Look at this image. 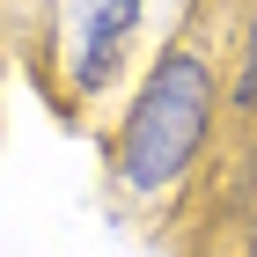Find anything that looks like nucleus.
<instances>
[{
    "instance_id": "f257e3e1",
    "label": "nucleus",
    "mask_w": 257,
    "mask_h": 257,
    "mask_svg": "<svg viewBox=\"0 0 257 257\" xmlns=\"http://www.w3.org/2000/svg\"><path fill=\"white\" fill-rule=\"evenodd\" d=\"M213 110H220V88H213L206 52L169 44V52L147 66L140 96L125 103L118 147H110L118 191H125V198H162V191H177V184L198 169L206 140H213Z\"/></svg>"
},
{
    "instance_id": "f03ea898",
    "label": "nucleus",
    "mask_w": 257,
    "mask_h": 257,
    "mask_svg": "<svg viewBox=\"0 0 257 257\" xmlns=\"http://www.w3.org/2000/svg\"><path fill=\"white\" fill-rule=\"evenodd\" d=\"M147 0H59L52 22H59V66L74 96H103L110 81L125 74V44H133Z\"/></svg>"
},
{
    "instance_id": "7ed1b4c3",
    "label": "nucleus",
    "mask_w": 257,
    "mask_h": 257,
    "mask_svg": "<svg viewBox=\"0 0 257 257\" xmlns=\"http://www.w3.org/2000/svg\"><path fill=\"white\" fill-rule=\"evenodd\" d=\"M235 110H257V0H250V30H242V59H235Z\"/></svg>"
},
{
    "instance_id": "20e7f679",
    "label": "nucleus",
    "mask_w": 257,
    "mask_h": 257,
    "mask_svg": "<svg viewBox=\"0 0 257 257\" xmlns=\"http://www.w3.org/2000/svg\"><path fill=\"white\" fill-rule=\"evenodd\" d=\"M250 257H257V228H250Z\"/></svg>"
}]
</instances>
